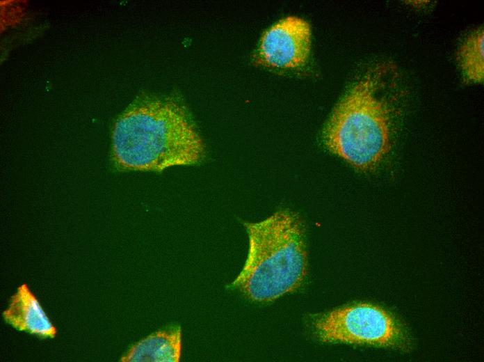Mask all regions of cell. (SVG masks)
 <instances>
[{
	"instance_id": "obj_1",
	"label": "cell",
	"mask_w": 484,
	"mask_h": 362,
	"mask_svg": "<svg viewBox=\"0 0 484 362\" xmlns=\"http://www.w3.org/2000/svg\"><path fill=\"white\" fill-rule=\"evenodd\" d=\"M403 96L395 63L370 67L334 109L323 132L326 148L359 171L376 168L391 148L392 119Z\"/></svg>"
},
{
	"instance_id": "obj_7",
	"label": "cell",
	"mask_w": 484,
	"mask_h": 362,
	"mask_svg": "<svg viewBox=\"0 0 484 362\" xmlns=\"http://www.w3.org/2000/svg\"><path fill=\"white\" fill-rule=\"evenodd\" d=\"M182 352L179 326L155 331L133 345L121 357L122 362H178Z\"/></svg>"
},
{
	"instance_id": "obj_6",
	"label": "cell",
	"mask_w": 484,
	"mask_h": 362,
	"mask_svg": "<svg viewBox=\"0 0 484 362\" xmlns=\"http://www.w3.org/2000/svg\"><path fill=\"white\" fill-rule=\"evenodd\" d=\"M4 321L19 331L54 338L57 329L26 283L21 284L3 312Z\"/></svg>"
},
{
	"instance_id": "obj_8",
	"label": "cell",
	"mask_w": 484,
	"mask_h": 362,
	"mask_svg": "<svg viewBox=\"0 0 484 362\" xmlns=\"http://www.w3.org/2000/svg\"><path fill=\"white\" fill-rule=\"evenodd\" d=\"M483 29L473 31L460 45L457 58L465 79L471 82L483 80Z\"/></svg>"
},
{
	"instance_id": "obj_3",
	"label": "cell",
	"mask_w": 484,
	"mask_h": 362,
	"mask_svg": "<svg viewBox=\"0 0 484 362\" xmlns=\"http://www.w3.org/2000/svg\"><path fill=\"white\" fill-rule=\"evenodd\" d=\"M244 226L248 255L232 286L256 302L272 301L298 288L307 273L305 229L299 216L280 210Z\"/></svg>"
},
{
	"instance_id": "obj_2",
	"label": "cell",
	"mask_w": 484,
	"mask_h": 362,
	"mask_svg": "<svg viewBox=\"0 0 484 362\" xmlns=\"http://www.w3.org/2000/svg\"><path fill=\"white\" fill-rule=\"evenodd\" d=\"M205 147L186 108L169 97H143L116 120L112 157L125 171L161 172L200 163Z\"/></svg>"
},
{
	"instance_id": "obj_5",
	"label": "cell",
	"mask_w": 484,
	"mask_h": 362,
	"mask_svg": "<svg viewBox=\"0 0 484 362\" xmlns=\"http://www.w3.org/2000/svg\"><path fill=\"white\" fill-rule=\"evenodd\" d=\"M311 32L308 23L288 17L271 27L262 36L257 62L271 68L290 69L305 64L309 56Z\"/></svg>"
},
{
	"instance_id": "obj_4",
	"label": "cell",
	"mask_w": 484,
	"mask_h": 362,
	"mask_svg": "<svg viewBox=\"0 0 484 362\" xmlns=\"http://www.w3.org/2000/svg\"><path fill=\"white\" fill-rule=\"evenodd\" d=\"M323 342L403 347L405 331L398 321L382 308L359 303L325 313L314 323Z\"/></svg>"
}]
</instances>
